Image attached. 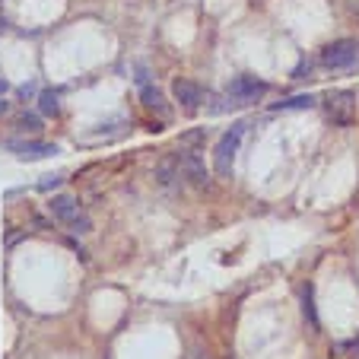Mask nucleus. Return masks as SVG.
<instances>
[{"label":"nucleus","mask_w":359,"mask_h":359,"mask_svg":"<svg viewBox=\"0 0 359 359\" xmlns=\"http://www.w3.org/2000/svg\"><path fill=\"white\" fill-rule=\"evenodd\" d=\"M48 213H51L64 229L76 232V236H86V232L93 229V219H89V213L83 210V203L76 201L74 194H55L51 203H48Z\"/></svg>","instance_id":"obj_1"},{"label":"nucleus","mask_w":359,"mask_h":359,"mask_svg":"<svg viewBox=\"0 0 359 359\" xmlns=\"http://www.w3.org/2000/svg\"><path fill=\"white\" fill-rule=\"evenodd\" d=\"M245 128H248L245 121L229 124V130H226V134L217 140V147H213V169H217L219 178H232V165H236V153H238V143H242V137H245Z\"/></svg>","instance_id":"obj_2"},{"label":"nucleus","mask_w":359,"mask_h":359,"mask_svg":"<svg viewBox=\"0 0 359 359\" xmlns=\"http://www.w3.org/2000/svg\"><path fill=\"white\" fill-rule=\"evenodd\" d=\"M356 57H359L356 39H337V41L321 48V64H325L327 70H346L356 64Z\"/></svg>","instance_id":"obj_3"},{"label":"nucleus","mask_w":359,"mask_h":359,"mask_svg":"<svg viewBox=\"0 0 359 359\" xmlns=\"http://www.w3.org/2000/svg\"><path fill=\"white\" fill-rule=\"evenodd\" d=\"M226 95H229L236 105H251V102H261L267 95V83L258 80V76H251V74H238L229 80Z\"/></svg>","instance_id":"obj_4"},{"label":"nucleus","mask_w":359,"mask_h":359,"mask_svg":"<svg viewBox=\"0 0 359 359\" xmlns=\"http://www.w3.org/2000/svg\"><path fill=\"white\" fill-rule=\"evenodd\" d=\"M325 111L334 124L346 128L356 118V93L353 89H334V93L325 95Z\"/></svg>","instance_id":"obj_5"},{"label":"nucleus","mask_w":359,"mask_h":359,"mask_svg":"<svg viewBox=\"0 0 359 359\" xmlns=\"http://www.w3.org/2000/svg\"><path fill=\"white\" fill-rule=\"evenodd\" d=\"M175 159H178V169H182V178H188L194 188H210V169H207L201 153H194V149H178Z\"/></svg>","instance_id":"obj_6"},{"label":"nucleus","mask_w":359,"mask_h":359,"mask_svg":"<svg viewBox=\"0 0 359 359\" xmlns=\"http://www.w3.org/2000/svg\"><path fill=\"white\" fill-rule=\"evenodd\" d=\"M172 95H175V102L184 111H197L203 105V99H207V93H203L201 83L188 80V76H178V80L172 83Z\"/></svg>","instance_id":"obj_7"},{"label":"nucleus","mask_w":359,"mask_h":359,"mask_svg":"<svg viewBox=\"0 0 359 359\" xmlns=\"http://www.w3.org/2000/svg\"><path fill=\"white\" fill-rule=\"evenodd\" d=\"M4 147L10 153H16L20 159L32 163V159H45V156H55L57 147L55 143H45V140H4Z\"/></svg>","instance_id":"obj_8"},{"label":"nucleus","mask_w":359,"mask_h":359,"mask_svg":"<svg viewBox=\"0 0 359 359\" xmlns=\"http://www.w3.org/2000/svg\"><path fill=\"white\" fill-rule=\"evenodd\" d=\"M140 102L147 111H156V115H169V102H165V95L159 93L156 86H149V83H143L140 86Z\"/></svg>","instance_id":"obj_9"},{"label":"nucleus","mask_w":359,"mask_h":359,"mask_svg":"<svg viewBox=\"0 0 359 359\" xmlns=\"http://www.w3.org/2000/svg\"><path fill=\"white\" fill-rule=\"evenodd\" d=\"M156 178L163 188H182V169H178V159L169 156L156 165Z\"/></svg>","instance_id":"obj_10"},{"label":"nucleus","mask_w":359,"mask_h":359,"mask_svg":"<svg viewBox=\"0 0 359 359\" xmlns=\"http://www.w3.org/2000/svg\"><path fill=\"white\" fill-rule=\"evenodd\" d=\"M315 95H309V93H302V95H290V99H283V102H277L273 105V111H299V109H312L315 105Z\"/></svg>","instance_id":"obj_11"},{"label":"nucleus","mask_w":359,"mask_h":359,"mask_svg":"<svg viewBox=\"0 0 359 359\" xmlns=\"http://www.w3.org/2000/svg\"><path fill=\"white\" fill-rule=\"evenodd\" d=\"M39 111H41V115L55 118L57 111H61V95H57L55 89H41V93H39Z\"/></svg>","instance_id":"obj_12"},{"label":"nucleus","mask_w":359,"mask_h":359,"mask_svg":"<svg viewBox=\"0 0 359 359\" xmlns=\"http://www.w3.org/2000/svg\"><path fill=\"white\" fill-rule=\"evenodd\" d=\"M302 318L309 321L312 331H318V315H315V299H312V286L302 290Z\"/></svg>","instance_id":"obj_13"},{"label":"nucleus","mask_w":359,"mask_h":359,"mask_svg":"<svg viewBox=\"0 0 359 359\" xmlns=\"http://www.w3.org/2000/svg\"><path fill=\"white\" fill-rule=\"evenodd\" d=\"M16 128H20L22 134H39V130H41V118L32 115V111H22L20 121H16Z\"/></svg>","instance_id":"obj_14"},{"label":"nucleus","mask_w":359,"mask_h":359,"mask_svg":"<svg viewBox=\"0 0 359 359\" xmlns=\"http://www.w3.org/2000/svg\"><path fill=\"white\" fill-rule=\"evenodd\" d=\"M64 182V175H45V182H39V191H51Z\"/></svg>","instance_id":"obj_15"},{"label":"nucleus","mask_w":359,"mask_h":359,"mask_svg":"<svg viewBox=\"0 0 359 359\" xmlns=\"http://www.w3.org/2000/svg\"><path fill=\"white\" fill-rule=\"evenodd\" d=\"M309 70H312V64H309V61H302L296 70H292V80H305V76H309Z\"/></svg>","instance_id":"obj_16"},{"label":"nucleus","mask_w":359,"mask_h":359,"mask_svg":"<svg viewBox=\"0 0 359 359\" xmlns=\"http://www.w3.org/2000/svg\"><path fill=\"white\" fill-rule=\"evenodd\" d=\"M203 137H207V130H194V134H184L182 140H184V143H201Z\"/></svg>","instance_id":"obj_17"},{"label":"nucleus","mask_w":359,"mask_h":359,"mask_svg":"<svg viewBox=\"0 0 359 359\" xmlns=\"http://www.w3.org/2000/svg\"><path fill=\"white\" fill-rule=\"evenodd\" d=\"M7 111H10V102H7V99H0V115H7Z\"/></svg>","instance_id":"obj_18"},{"label":"nucleus","mask_w":359,"mask_h":359,"mask_svg":"<svg viewBox=\"0 0 359 359\" xmlns=\"http://www.w3.org/2000/svg\"><path fill=\"white\" fill-rule=\"evenodd\" d=\"M7 89H10V83H7V80H0V95L7 93Z\"/></svg>","instance_id":"obj_19"},{"label":"nucleus","mask_w":359,"mask_h":359,"mask_svg":"<svg viewBox=\"0 0 359 359\" xmlns=\"http://www.w3.org/2000/svg\"><path fill=\"white\" fill-rule=\"evenodd\" d=\"M191 359H210V356H207V353H201V350H197V353H194V356H191Z\"/></svg>","instance_id":"obj_20"},{"label":"nucleus","mask_w":359,"mask_h":359,"mask_svg":"<svg viewBox=\"0 0 359 359\" xmlns=\"http://www.w3.org/2000/svg\"><path fill=\"white\" fill-rule=\"evenodd\" d=\"M350 346H356V350H359V344H356V340H353V344H350Z\"/></svg>","instance_id":"obj_21"}]
</instances>
